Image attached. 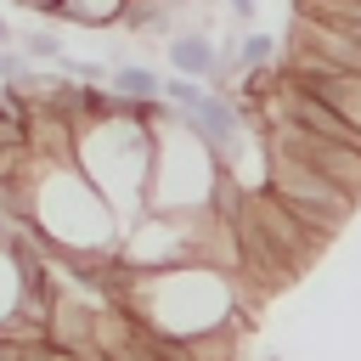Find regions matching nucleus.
Listing matches in <instances>:
<instances>
[{
    "mask_svg": "<svg viewBox=\"0 0 361 361\" xmlns=\"http://www.w3.org/2000/svg\"><path fill=\"white\" fill-rule=\"evenodd\" d=\"M259 299L237 282L220 276L209 265H175V271H152V276H124L118 288V310H130L141 327L164 333V338H203L220 327H248V310Z\"/></svg>",
    "mask_w": 361,
    "mask_h": 361,
    "instance_id": "2",
    "label": "nucleus"
},
{
    "mask_svg": "<svg viewBox=\"0 0 361 361\" xmlns=\"http://www.w3.org/2000/svg\"><path fill=\"white\" fill-rule=\"evenodd\" d=\"M259 135H265V147L310 164L322 180H333L338 192H350V197L361 203V147H350V141H322V135H305V130H293V124H265Z\"/></svg>",
    "mask_w": 361,
    "mask_h": 361,
    "instance_id": "6",
    "label": "nucleus"
},
{
    "mask_svg": "<svg viewBox=\"0 0 361 361\" xmlns=\"http://www.w3.org/2000/svg\"><path fill=\"white\" fill-rule=\"evenodd\" d=\"M243 355V327H220L203 338H186V361H237Z\"/></svg>",
    "mask_w": 361,
    "mask_h": 361,
    "instance_id": "11",
    "label": "nucleus"
},
{
    "mask_svg": "<svg viewBox=\"0 0 361 361\" xmlns=\"http://www.w3.org/2000/svg\"><path fill=\"white\" fill-rule=\"evenodd\" d=\"M310 96H322L355 135H361V73H327V79H316V85H305Z\"/></svg>",
    "mask_w": 361,
    "mask_h": 361,
    "instance_id": "9",
    "label": "nucleus"
},
{
    "mask_svg": "<svg viewBox=\"0 0 361 361\" xmlns=\"http://www.w3.org/2000/svg\"><path fill=\"white\" fill-rule=\"evenodd\" d=\"M28 237L45 259H118L124 220L96 197L73 164L28 158Z\"/></svg>",
    "mask_w": 361,
    "mask_h": 361,
    "instance_id": "3",
    "label": "nucleus"
},
{
    "mask_svg": "<svg viewBox=\"0 0 361 361\" xmlns=\"http://www.w3.org/2000/svg\"><path fill=\"white\" fill-rule=\"evenodd\" d=\"M107 85H113V96H118L124 107H158V102H164V73L147 68V62H118Z\"/></svg>",
    "mask_w": 361,
    "mask_h": 361,
    "instance_id": "8",
    "label": "nucleus"
},
{
    "mask_svg": "<svg viewBox=\"0 0 361 361\" xmlns=\"http://www.w3.org/2000/svg\"><path fill=\"white\" fill-rule=\"evenodd\" d=\"M11 45H17V28H11L6 17H0V51H11Z\"/></svg>",
    "mask_w": 361,
    "mask_h": 361,
    "instance_id": "13",
    "label": "nucleus"
},
{
    "mask_svg": "<svg viewBox=\"0 0 361 361\" xmlns=\"http://www.w3.org/2000/svg\"><path fill=\"white\" fill-rule=\"evenodd\" d=\"M265 192L316 237V243H333L350 220H355V197L350 192H338L333 180H322L310 164H299V158H288V152H276L271 147V175H265Z\"/></svg>",
    "mask_w": 361,
    "mask_h": 361,
    "instance_id": "5",
    "label": "nucleus"
},
{
    "mask_svg": "<svg viewBox=\"0 0 361 361\" xmlns=\"http://www.w3.org/2000/svg\"><path fill=\"white\" fill-rule=\"evenodd\" d=\"M152 130V186L147 214H209L220 192V158L192 135V124L175 107H147Z\"/></svg>",
    "mask_w": 361,
    "mask_h": 361,
    "instance_id": "4",
    "label": "nucleus"
},
{
    "mask_svg": "<svg viewBox=\"0 0 361 361\" xmlns=\"http://www.w3.org/2000/svg\"><path fill=\"white\" fill-rule=\"evenodd\" d=\"M17 6H28L34 17H51V11H56V0H17Z\"/></svg>",
    "mask_w": 361,
    "mask_h": 361,
    "instance_id": "12",
    "label": "nucleus"
},
{
    "mask_svg": "<svg viewBox=\"0 0 361 361\" xmlns=\"http://www.w3.org/2000/svg\"><path fill=\"white\" fill-rule=\"evenodd\" d=\"M124 6L130 0H56L51 23H73V28H118L124 23Z\"/></svg>",
    "mask_w": 361,
    "mask_h": 361,
    "instance_id": "10",
    "label": "nucleus"
},
{
    "mask_svg": "<svg viewBox=\"0 0 361 361\" xmlns=\"http://www.w3.org/2000/svg\"><path fill=\"white\" fill-rule=\"evenodd\" d=\"M73 169L96 186V197L130 226L147 214L152 186V130L147 107H124L113 90L79 85V130H73Z\"/></svg>",
    "mask_w": 361,
    "mask_h": 361,
    "instance_id": "1",
    "label": "nucleus"
},
{
    "mask_svg": "<svg viewBox=\"0 0 361 361\" xmlns=\"http://www.w3.org/2000/svg\"><path fill=\"white\" fill-rule=\"evenodd\" d=\"M164 62H169V79L209 85V79H214V62H220V39H203V34H169V39H164Z\"/></svg>",
    "mask_w": 361,
    "mask_h": 361,
    "instance_id": "7",
    "label": "nucleus"
}]
</instances>
